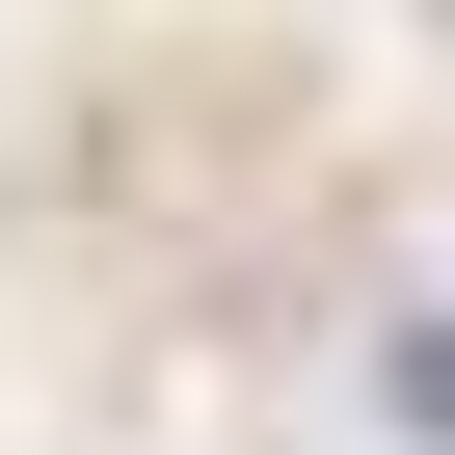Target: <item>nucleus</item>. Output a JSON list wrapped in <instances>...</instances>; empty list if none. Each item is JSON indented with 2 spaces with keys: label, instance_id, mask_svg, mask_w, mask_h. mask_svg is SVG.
<instances>
[{
  "label": "nucleus",
  "instance_id": "1",
  "mask_svg": "<svg viewBox=\"0 0 455 455\" xmlns=\"http://www.w3.org/2000/svg\"><path fill=\"white\" fill-rule=\"evenodd\" d=\"M375 402H402V428H428V455H455V322H428V348H402V375H375Z\"/></svg>",
  "mask_w": 455,
  "mask_h": 455
}]
</instances>
